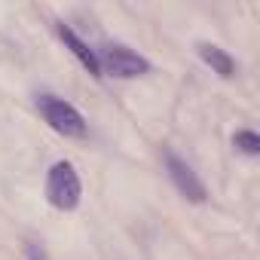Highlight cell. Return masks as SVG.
Here are the masks:
<instances>
[{"label": "cell", "mask_w": 260, "mask_h": 260, "mask_svg": "<svg viewBox=\"0 0 260 260\" xmlns=\"http://www.w3.org/2000/svg\"><path fill=\"white\" fill-rule=\"evenodd\" d=\"M58 37H61V43H64V49H71L74 52V58L95 77V80H101V64H98V55H95V49L86 43V40H80L77 37V31L71 28V25H64V22H58Z\"/></svg>", "instance_id": "5"}, {"label": "cell", "mask_w": 260, "mask_h": 260, "mask_svg": "<svg viewBox=\"0 0 260 260\" xmlns=\"http://www.w3.org/2000/svg\"><path fill=\"white\" fill-rule=\"evenodd\" d=\"M95 55H98V64H101V77L110 74L116 80H135V77L150 74V61L125 43H107Z\"/></svg>", "instance_id": "3"}, {"label": "cell", "mask_w": 260, "mask_h": 260, "mask_svg": "<svg viewBox=\"0 0 260 260\" xmlns=\"http://www.w3.org/2000/svg\"><path fill=\"white\" fill-rule=\"evenodd\" d=\"M196 52H199V58H202L217 77H223V80L236 77V61H233V55H230L226 49H220V46H214V43H199Z\"/></svg>", "instance_id": "6"}, {"label": "cell", "mask_w": 260, "mask_h": 260, "mask_svg": "<svg viewBox=\"0 0 260 260\" xmlns=\"http://www.w3.org/2000/svg\"><path fill=\"white\" fill-rule=\"evenodd\" d=\"M25 257L28 260H49V254L40 242H25Z\"/></svg>", "instance_id": "8"}, {"label": "cell", "mask_w": 260, "mask_h": 260, "mask_svg": "<svg viewBox=\"0 0 260 260\" xmlns=\"http://www.w3.org/2000/svg\"><path fill=\"white\" fill-rule=\"evenodd\" d=\"M43 193H46V202L55 211H74L83 199V184H80V175H77L74 162H68V159L55 162L46 175Z\"/></svg>", "instance_id": "2"}, {"label": "cell", "mask_w": 260, "mask_h": 260, "mask_svg": "<svg viewBox=\"0 0 260 260\" xmlns=\"http://www.w3.org/2000/svg\"><path fill=\"white\" fill-rule=\"evenodd\" d=\"M37 110L49 122L52 132H58L64 138H86L89 135V122L83 119V113L71 101H64V98H58L52 92L37 95Z\"/></svg>", "instance_id": "1"}, {"label": "cell", "mask_w": 260, "mask_h": 260, "mask_svg": "<svg viewBox=\"0 0 260 260\" xmlns=\"http://www.w3.org/2000/svg\"><path fill=\"white\" fill-rule=\"evenodd\" d=\"M162 159H166V172H169V181L175 184V190H178L187 202L202 205V202L208 199V190H205V184L199 181V175L193 172V166H190L187 159H181L178 153H172V150H166Z\"/></svg>", "instance_id": "4"}, {"label": "cell", "mask_w": 260, "mask_h": 260, "mask_svg": "<svg viewBox=\"0 0 260 260\" xmlns=\"http://www.w3.org/2000/svg\"><path fill=\"white\" fill-rule=\"evenodd\" d=\"M233 147L239 153H245V156H257L260 153V138H257V132H251V128H242V132L233 135Z\"/></svg>", "instance_id": "7"}]
</instances>
